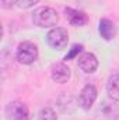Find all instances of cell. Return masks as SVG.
<instances>
[{"mask_svg":"<svg viewBox=\"0 0 119 120\" xmlns=\"http://www.w3.org/2000/svg\"><path fill=\"white\" fill-rule=\"evenodd\" d=\"M81 52H83V45H80V43H76V45H73V46L70 48L69 53L64 56V60L67 61V60L74 59V57H77V56H79V53H81Z\"/></svg>","mask_w":119,"mask_h":120,"instance_id":"12","label":"cell"},{"mask_svg":"<svg viewBox=\"0 0 119 120\" xmlns=\"http://www.w3.org/2000/svg\"><path fill=\"white\" fill-rule=\"evenodd\" d=\"M79 67L81 71L91 74L98 68V59L95 57V55H92L90 52H84L79 57Z\"/></svg>","mask_w":119,"mask_h":120,"instance_id":"8","label":"cell"},{"mask_svg":"<svg viewBox=\"0 0 119 120\" xmlns=\"http://www.w3.org/2000/svg\"><path fill=\"white\" fill-rule=\"evenodd\" d=\"M59 21L58 13L52 7H38L32 13V22L39 28H51L55 27Z\"/></svg>","mask_w":119,"mask_h":120,"instance_id":"1","label":"cell"},{"mask_svg":"<svg viewBox=\"0 0 119 120\" xmlns=\"http://www.w3.org/2000/svg\"><path fill=\"white\" fill-rule=\"evenodd\" d=\"M39 0H17V7L20 8H30L32 6H35Z\"/></svg>","mask_w":119,"mask_h":120,"instance_id":"13","label":"cell"},{"mask_svg":"<svg viewBox=\"0 0 119 120\" xmlns=\"http://www.w3.org/2000/svg\"><path fill=\"white\" fill-rule=\"evenodd\" d=\"M36 120H58V116H56V113H55L53 109H51V108H44V109L39 110Z\"/></svg>","mask_w":119,"mask_h":120,"instance_id":"11","label":"cell"},{"mask_svg":"<svg viewBox=\"0 0 119 120\" xmlns=\"http://www.w3.org/2000/svg\"><path fill=\"white\" fill-rule=\"evenodd\" d=\"M0 4H1V8L10 10L14 6H17V0H0Z\"/></svg>","mask_w":119,"mask_h":120,"instance_id":"14","label":"cell"},{"mask_svg":"<svg viewBox=\"0 0 119 120\" xmlns=\"http://www.w3.org/2000/svg\"><path fill=\"white\" fill-rule=\"evenodd\" d=\"M98 34L104 41H112L116 35L115 24L108 18H101L98 22Z\"/></svg>","mask_w":119,"mask_h":120,"instance_id":"9","label":"cell"},{"mask_svg":"<svg viewBox=\"0 0 119 120\" xmlns=\"http://www.w3.org/2000/svg\"><path fill=\"white\" fill-rule=\"evenodd\" d=\"M16 59L18 60V63L30 66L38 59V48L35 43H32L30 41H24L17 46L16 50Z\"/></svg>","mask_w":119,"mask_h":120,"instance_id":"2","label":"cell"},{"mask_svg":"<svg viewBox=\"0 0 119 120\" xmlns=\"http://www.w3.org/2000/svg\"><path fill=\"white\" fill-rule=\"evenodd\" d=\"M71 73H70V68L66 63H58V64H53L52 70H51V77L55 82L58 84H64L69 81Z\"/></svg>","mask_w":119,"mask_h":120,"instance_id":"7","label":"cell"},{"mask_svg":"<svg viewBox=\"0 0 119 120\" xmlns=\"http://www.w3.org/2000/svg\"><path fill=\"white\" fill-rule=\"evenodd\" d=\"M4 115L7 120H30L28 106L20 101L8 102L4 109Z\"/></svg>","mask_w":119,"mask_h":120,"instance_id":"3","label":"cell"},{"mask_svg":"<svg viewBox=\"0 0 119 120\" xmlns=\"http://www.w3.org/2000/svg\"><path fill=\"white\" fill-rule=\"evenodd\" d=\"M64 17L74 27H83V25H86L88 22V15L84 11L76 10V8H71V7L64 8Z\"/></svg>","mask_w":119,"mask_h":120,"instance_id":"6","label":"cell"},{"mask_svg":"<svg viewBox=\"0 0 119 120\" xmlns=\"http://www.w3.org/2000/svg\"><path fill=\"white\" fill-rule=\"evenodd\" d=\"M97 96H98V91L95 88V85H92V84L84 85L79 94V106L84 110H90L92 108V105L95 103Z\"/></svg>","mask_w":119,"mask_h":120,"instance_id":"5","label":"cell"},{"mask_svg":"<svg viewBox=\"0 0 119 120\" xmlns=\"http://www.w3.org/2000/svg\"><path fill=\"white\" fill-rule=\"evenodd\" d=\"M107 94L108 98L119 102V74H112L107 81Z\"/></svg>","mask_w":119,"mask_h":120,"instance_id":"10","label":"cell"},{"mask_svg":"<svg viewBox=\"0 0 119 120\" xmlns=\"http://www.w3.org/2000/svg\"><path fill=\"white\" fill-rule=\"evenodd\" d=\"M46 42L48 45L52 48V49H64L69 43V32L64 28H60V27H55L48 32L46 35Z\"/></svg>","mask_w":119,"mask_h":120,"instance_id":"4","label":"cell"}]
</instances>
